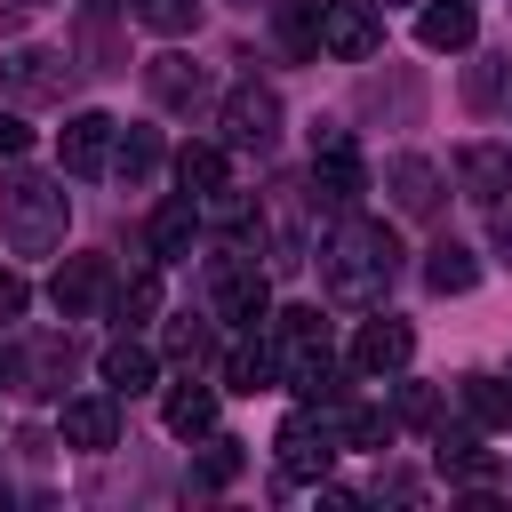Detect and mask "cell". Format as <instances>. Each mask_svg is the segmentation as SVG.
<instances>
[{"mask_svg":"<svg viewBox=\"0 0 512 512\" xmlns=\"http://www.w3.org/2000/svg\"><path fill=\"white\" fill-rule=\"evenodd\" d=\"M384 8H392V0H384Z\"/></svg>","mask_w":512,"mask_h":512,"instance_id":"cell-38","label":"cell"},{"mask_svg":"<svg viewBox=\"0 0 512 512\" xmlns=\"http://www.w3.org/2000/svg\"><path fill=\"white\" fill-rule=\"evenodd\" d=\"M0 88H8L16 104H64L72 64H64L56 48H8V56H0Z\"/></svg>","mask_w":512,"mask_h":512,"instance_id":"cell-7","label":"cell"},{"mask_svg":"<svg viewBox=\"0 0 512 512\" xmlns=\"http://www.w3.org/2000/svg\"><path fill=\"white\" fill-rule=\"evenodd\" d=\"M312 192L328 208H352L368 192V168H360V152H352L344 128H312Z\"/></svg>","mask_w":512,"mask_h":512,"instance_id":"cell-6","label":"cell"},{"mask_svg":"<svg viewBox=\"0 0 512 512\" xmlns=\"http://www.w3.org/2000/svg\"><path fill=\"white\" fill-rule=\"evenodd\" d=\"M128 16H136L144 32H160V40H176V32L200 24V0H128Z\"/></svg>","mask_w":512,"mask_h":512,"instance_id":"cell-28","label":"cell"},{"mask_svg":"<svg viewBox=\"0 0 512 512\" xmlns=\"http://www.w3.org/2000/svg\"><path fill=\"white\" fill-rule=\"evenodd\" d=\"M376 48H384V0H328L320 8V56L360 64Z\"/></svg>","mask_w":512,"mask_h":512,"instance_id":"cell-5","label":"cell"},{"mask_svg":"<svg viewBox=\"0 0 512 512\" xmlns=\"http://www.w3.org/2000/svg\"><path fill=\"white\" fill-rule=\"evenodd\" d=\"M192 240H200V200H192V192L160 200V208H152V224H144V248H152V264H176V256H192Z\"/></svg>","mask_w":512,"mask_h":512,"instance_id":"cell-12","label":"cell"},{"mask_svg":"<svg viewBox=\"0 0 512 512\" xmlns=\"http://www.w3.org/2000/svg\"><path fill=\"white\" fill-rule=\"evenodd\" d=\"M152 168H160V128H120V144H112V176L144 184Z\"/></svg>","mask_w":512,"mask_h":512,"instance_id":"cell-26","label":"cell"},{"mask_svg":"<svg viewBox=\"0 0 512 512\" xmlns=\"http://www.w3.org/2000/svg\"><path fill=\"white\" fill-rule=\"evenodd\" d=\"M24 304H32L24 272H8V264H0V320H24Z\"/></svg>","mask_w":512,"mask_h":512,"instance_id":"cell-35","label":"cell"},{"mask_svg":"<svg viewBox=\"0 0 512 512\" xmlns=\"http://www.w3.org/2000/svg\"><path fill=\"white\" fill-rule=\"evenodd\" d=\"M216 128H224V144H240V152H264V144L280 136V96H272V88H256V80H240V88L224 96Z\"/></svg>","mask_w":512,"mask_h":512,"instance_id":"cell-8","label":"cell"},{"mask_svg":"<svg viewBox=\"0 0 512 512\" xmlns=\"http://www.w3.org/2000/svg\"><path fill=\"white\" fill-rule=\"evenodd\" d=\"M216 320L240 336L272 320V280L256 272V256H216Z\"/></svg>","mask_w":512,"mask_h":512,"instance_id":"cell-4","label":"cell"},{"mask_svg":"<svg viewBox=\"0 0 512 512\" xmlns=\"http://www.w3.org/2000/svg\"><path fill=\"white\" fill-rule=\"evenodd\" d=\"M168 360H176V368H208V360H216V336H208L200 320H168Z\"/></svg>","mask_w":512,"mask_h":512,"instance_id":"cell-30","label":"cell"},{"mask_svg":"<svg viewBox=\"0 0 512 512\" xmlns=\"http://www.w3.org/2000/svg\"><path fill=\"white\" fill-rule=\"evenodd\" d=\"M64 376H72V344L64 336L16 352V392H64Z\"/></svg>","mask_w":512,"mask_h":512,"instance_id":"cell-21","label":"cell"},{"mask_svg":"<svg viewBox=\"0 0 512 512\" xmlns=\"http://www.w3.org/2000/svg\"><path fill=\"white\" fill-rule=\"evenodd\" d=\"M456 400H464V416L480 432H512V376H464Z\"/></svg>","mask_w":512,"mask_h":512,"instance_id":"cell-22","label":"cell"},{"mask_svg":"<svg viewBox=\"0 0 512 512\" xmlns=\"http://www.w3.org/2000/svg\"><path fill=\"white\" fill-rule=\"evenodd\" d=\"M408 352H416V336H408V320H360V336H352V368L360 376H400L408 368Z\"/></svg>","mask_w":512,"mask_h":512,"instance_id":"cell-11","label":"cell"},{"mask_svg":"<svg viewBox=\"0 0 512 512\" xmlns=\"http://www.w3.org/2000/svg\"><path fill=\"white\" fill-rule=\"evenodd\" d=\"M104 296H112V264H104V256H64L56 280H48V304H56L64 320H88Z\"/></svg>","mask_w":512,"mask_h":512,"instance_id":"cell-10","label":"cell"},{"mask_svg":"<svg viewBox=\"0 0 512 512\" xmlns=\"http://www.w3.org/2000/svg\"><path fill=\"white\" fill-rule=\"evenodd\" d=\"M24 8H48V0H24Z\"/></svg>","mask_w":512,"mask_h":512,"instance_id":"cell-37","label":"cell"},{"mask_svg":"<svg viewBox=\"0 0 512 512\" xmlns=\"http://www.w3.org/2000/svg\"><path fill=\"white\" fill-rule=\"evenodd\" d=\"M320 8H328V0H288V16H280V24H288V48L320 56Z\"/></svg>","mask_w":512,"mask_h":512,"instance_id":"cell-31","label":"cell"},{"mask_svg":"<svg viewBox=\"0 0 512 512\" xmlns=\"http://www.w3.org/2000/svg\"><path fill=\"white\" fill-rule=\"evenodd\" d=\"M240 472V440H208V464H200V480L216 488V480H232Z\"/></svg>","mask_w":512,"mask_h":512,"instance_id":"cell-33","label":"cell"},{"mask_svg":"<svg viewBox=\"0 0 512 512\" xmlns=\"http://www.w3.org/2000/svg\"><path fill=\"white\" fill-rule=\"evenodd\" d=\"M496 256L512 264V216H504V208H496Z\"/></svg>","mask_w":512,"mask_h":512,"instance_id":"cell-36","label":"cell"},{"mask_svg":"<svg viewBox=\"0 0 512 512\" xmlns=\"http://www.w3.org/2000/svg\"><path fill=\"white\" fill-rule=\"evenodd\" d=\"M96 368H104V384H112V392H128V400L160 384V352H152V344H136L128 328H120V336L104 344V360H96Z\"/></svg>","mask_w":512,"mask_h":512,"instance_id":"cell-16","label":"cell"},{"mask_svg":"<svg viewBox=\"0 0 512 512\" xmlns=\"http://www.w3.org/2000/svg\"><path fill=\"white\" fill-rule=\"evenodd\" d=\"M280 472L288 480H328V464H336V448H344V424H336V408H320V400H304L288 424H280Z\"/></svg>","mask_w":512,"mask_h":512,"instance_id":"cell-3","label":"cell"},{"mask_svg":"<svg viewBox=\"0 0 512 512\" xmlns=\"http://www.w3.org/2000/svg\"><path fill=\"white\" fill-rule=\"evenodd\" d=\"M392 272H400V240H392V224L344 208L336 232L320 240V280H328V296H336V304H376V296L392 288Z\"/></svg>","mask_w":512,"mask_h":512,"instance_id":"cell-1","label":"cell"},{"mask_svg":"<svg viewBox=\"0 0 512 512\" xmlns=\"http://www.w3.org/2000/svg\"><path fill=\"white\" fill-rule=\"evenodd\" d=\"M336 424H344V448H392V432H400L392 408H336Z\"/></svg>","mask_w":512,"mask_h":512,"instance_id":"cell-27","label":"cell"},{"mask_svg":"<svg viewBox=\"0 0 512 512\" xmlns=\"http://www.w3.org/2000/svg\"><path fill=\"white\" fill-rule=\"evenodd\" d=\"M144 80H152V96H160L168 112H192V104L208 96V72H200L192 56H152V72H144Z\"/></svg>","mask_w":512,"mask_h":512,"instance_id":"cell-19","label":"cell"},{"mask_svg":"<svg viewBox=\"0 0 512 512\" xmlns=\"http://www.w3.org/2000/svg\"><path fill=\"white\" fill-rule=\"evenodd\" d=\"M112 144H120V120L112 112H72L64 136H56V160H64V176H104L112 168Z\"/></svg>","mask_w":512,"mask_h":512,"instance_id":"cell-9","label":"cell"},{"mask_svg":"<svg viewBox=\"0 0 512 512\" xmlns=\"http://www.w3.org/2000/svg\"><path fill=\"white\" fill-rule=\"evenodd\" d=\"M400 424H440V392L432 384H400V408H392Z\"/></svg>","mask_w":512,"mask_h":512,"instance_id":"cell-32","label":"cell"},{"mask_svg":"<svg viewBox=\"0 0 512 512\" xmlns=\"http://www.w3.org/2000/svg\"><path fill=\"white\" fill-rule=\"evenodd\" d=\"M176 184H184L192 200L224 192V144H184V152H176Z\"/></svg>","mask_w":512,"mask_h":512,"instance_id":"cell-25","label":"cell"},{"mask_svg":"<svg viewBox=\"0 0 512 512\" xmlns=\"http://www.w3.org/2000/svg\"><path fill=\"white\" fill-rule=\"evenodd\" d=\"M152 312H160V264H136V272L112 288V320H120V328H144Z\"/></svg>","mask_w":512,"mask_h":512,"instance_id":"cell-24","label":"cell"},{"mask_svg":"<svg viewBox=\"0 0 512 512\" xmlns=\"http://www.w3.org/2000/svg\"><path fill=\"white\" fill-rule=\"evenodd\" d=\"M160 424H168L176 440H208V432H216V384H200V376L184 368V384H168V400H160Z\"/></svg>","mask_w":512,"mask_h":512,"instance_id":"cell-14","label":"cell"},{"mask_svg":"<svg viewBox=\"0 0 512 512\" xmlns=\"http://www.w3.org/2000/svg\"><path fill=\"white\" fill-rule=\"evenodd\" d=\"M384 192H392L400 216H432L440 208V168L416 160V152H400V160H384Z\"/></svg>","mask_w":512,"mask_h":512,"instance_id":"cell-15","label":"cell"},{"mask_svg":"<svg viewBox=\"0 0 512 512\" xmlns=\"http://www.w3.org/2000/svg\"><path fill=\"white\" fill-rule=\"evenodd\" d=\"M64 440H72V448H112V440H120V408H112V392H80V400H64Z\"/></svg>","mask_w":512,"mask_h":512,"instance_id":"cell-18","label":"cell"},{"mask_svg":"<svg viewBox=\"0 0 512 512\" xmlns=\"http://www.w3.org/2000/svg\"><path fill=\"white\" fill-rule=\"evenodd\" d=\"M456 176L480 208H504L512 200V144H464L456 152Z\"/></svg>","mask_w":512,"mask_h":512,"instance_id":"cell-13","label":"cell"},{"mask_svg":"<svg viewBox=\"0 0 512 512\" xmlns=\"http://www.w3.org/2000/svg\"><path fill=\"white\" fill-rule=\"evenodd\" d=\"M280 384V352H272V336H240L232 352H224V392H272Z\"/></svg>","mask_w":512,"mask_h":512,"instance_id":"cell-17","label":"cell"},{"mask_svg":"<svg viewBox=\"0 0 512 512\" xmlns=\"http://www.w3.org/2000/svg\"><path fill=\"white\" fill-rule=\"evenodd\" d=\"M472 280H480V256H472L464 240H432V248H424V288H432V296H464Z\"/></svg>","mask_w":512,"mask_h":512,"instance_id":"cell-20","label":"cell"},{"mask_svg":"<svg viewBox=\"0 0 512 512\" xmlns=\"http://www.w3.org/2000/svg\"><path fill=\"white\" fill-rule=\"evenodd\" d=\"M464 96H472L480 112H504V104H512V56H480V64H472V88H464Z\"/></svg>","mask_w":512,"mask_h":512,"instance_id":"cell-29","label":"cell"},{"mask_svg":"<svg viewBox=\"0 0 512 512\" xmlns=\"http://www.w3.org/2000/svg\"><path fill=\"white\" fill-rule=\"evenodd\" d=\"M416 40L440 48V56H448V48H472V0H432V8L416 16Z\"/></svg>","mask_w":512,"mask_h":512,"instance_id":"cell-23","label":"cell"},{"mask_svg":"<svg viewBox=\"0 0 512 512\" xmlns=\"http://www.w3.org/2000/svg\"><path fill=\"white\" fill-rule=\"evenodd\" d=\"M64 224H72V200H64L56 176H16V184L0 192V232H8L16 256H48V248H64Z\"/></svg>","mask_w":512,"mask_h":512,"instance_id":"cell-2","label":"cell"},{"mask_svg":"<svg viewBox=\"0 0 512 512\" xmlns=\"http://www.w3.org/2000/svg\"><path fill=\"white\" fill-rule=\"evenodd\" d=\"M32 152V128H24V112H0V160H24Z\"/></svg>","mask_w":512,"mask_h":512,"instance_id":"cell-34","label":"cell"}]
</instances>
